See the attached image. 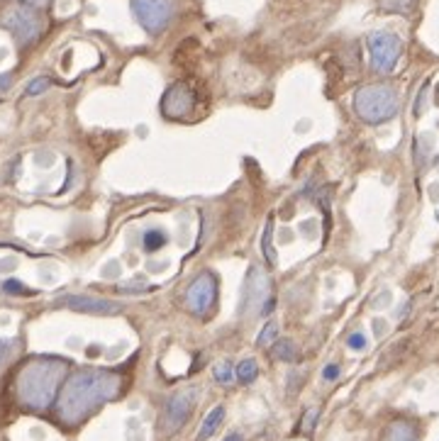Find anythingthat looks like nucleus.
Here are the masks:
<instances>
[{"mask_svg":"<svg viewBox=\"0 0 439 441\" xmlns=\"http://www.w3.org/2000/svg\"><path fill=\"white\" fill-rule=\"evenodd\" d=\"M122 392V376L108 368H81L64 381L56 397V417L61 424L78 426L103 405Z\"/></svg>","mask_w":439,"mask_h":441,"instance_id":"f257e3e1","label":"nucleus"},{"mask_svg":"<svg viewBox=\"0 0 439 441\" xmlns=\"http://www.w3.org/2000/svg\"><path fill=\"white\" fill-rule=\"evenodd\" d=\"M69 361L59 356H32L17 368L13 392L20 407L30 412H44L59 397V390L69 376Z\"/></svg>","mask_w":439,"mask_h":441,"instance_id":"f03ea898","label":"nucleus"},{"mask_svg":"<svg viewBox=\"0 0 439 441\" xmlns=\"http://www.w3.org/2000/svg\"><path fill=\"white\" fill-rule=\"evenodd\" d=\"M400 110V95L388 83H371L354 93V113L366 124H383Z\"/></svg>","mask_w":439,"mask_h":441,"instance_id":"7ed1b4c3","label":"nucleus"},{"mask_svg":"<svg viewBox=\"0 0 439 441\" xmlns=\"http://www.w3.org/2000/svg\"><path fill=\"white\" fill-rule=\"evenodd\" d=\"M0 27H6L20 47H30L32 42L40 40L44 22L37 8H30L25 3H13L0 10Z\"/></svg>","mask_w":439,"mask_h":441,"instance_id":"20e7f679","label":"nucleus"},{"mask_svg":"<svg viewBox=\"0 0 439 441\" xmlns=\"http://www.w3.org/2000/svg\"><path fill=\"white\" fill-rule=\"evenodd\" d=\"M215 300H217V278L210 271L195 276L183 292V308L198 319H205L213 313Z\"/></svg>","mask_w":439,"mask_h":441,"instance_id":"39448f33","label":"nucleus"},{"mask_svg":"<svg viewBox=\"0 0 439 441\" xmlns=\"http://www.w3.org/2000/svg\"><path fill=\"white\" fill-rule=\"evenodd\" d=\"M369 56H371V69L376 74H393L398 66L400 56H403V42L393 32H371L369 35Z\"/></svg>","mask_w":439,"mask_h":441,"instance_id":"423d86ee","label":"nucleus"},{"mask_svg":"<svg viewBox=\"0 0 439 441\" xmlns=\"http://www.w3.org/2000/svg\"><path fill=\"white\" fill-rule=\"evenodd\" d=\"M271 310V295H269V276L261 266H251L249 276L242 288V305L240 315H256L269 313Z\"/></svg>","mask_w":439,"mask_h":441,"instance_id":"0eeeda50","label":"nucleus"},{"mask_svg":"<svg viewBox=\"0 0 439 441\" xmlns=\"http://www.w3.org/2000/svg\"><path fill=\"white\" fill-rule=\"evenodd\" d=\"M132 15L149 35H161L174 17V0H130Z\"/></svg>","mask_w":439,"mask_h":441,"instance_id":"6e6552de","label":"nucleus"},{"mask_svg":"<svg viewBox=\"0 0 439 441\" xmlns=\"http://www.w3.org/2000/svg\"><path fill=\"white\" fill-rule=\"evenodd\" d=\"M200 397V388L198 385H188L183 390L174 392V395L166 400L164 407V431L166 434H174L181 426H185V422L190 419L195 405H198Z\"/></svg>","mask_w":439,"mask_h":441,"instance_id":"1a4fd4ad","label":"nucleus"},{"mask_svg":"<svg viewBox=\"0 0 439 441\" xmlns=\"http://www.w3.org/2000/svg\"><path fill=\"white\" fill-rule=\"evenodd\" d=\"M195 110V93L190 85L174 83L166 88L161 98V113L169 119H188Z\"/></svg>","mask_w":439,"mask_h":441,"instance_id":"9d476101","label":"nucleus"},{"mask_svg":"<svg viewBox=\"0 0 439 441\" xmlns=\"http://www.w3.org/2000/svg\"><path fill=\"white\" fill-rule=\"evenodd\" d=\"M64 305L74 313L83 315H100V317H108V315H120L122 305L115 300L98 298V295H66Z\"/></svg>","mask_w":439,"mask_h":441,"instance_id":"9b49d317","label":"nucleus"},{"mask_svg":"<svg viewBox=\"0 0 439 441\" xmlns=\"http://www.w3.org/2000/svg\"><path fill=\"white\" fill-rule=\"evenodd\" d=\"M383 441H417V426L410 419H395L386 429Z\"/></svg>","mask_w":439,"mask_h":441,"instance_id":"f8f14e48","label":"nucleus"},{"mask_svg":"<svg viewBox=\"0 0 439 441\" xmlns=\"http://www.w3.org/2000/svg\"><path fill=\"white\" fill-rule=\"evenodd\" d=\"M225 422V407L222 405H215L213 410L205 415V419H203V424H200V429H198V441H208L210 436L215 434V431L220 429V424Z\"/></svg>","mask_w":439,"mask_h":441,"instance_id":"ddd939ff","label":"nucleus"},{"mask_svg":"<svg viewBox=\"0 0 439 441\" xmlns=\"http://www.w3.org/2000/svg\"><path fill=\"white\" fill-rule=\"evenodd\" d=\"M271 356L276 361H285V363H293L298 358V347H295L290 339H276L274 347H271Z\"/></svg>","mask_w":439,"mask_h":441,"instance_id":"4468645a","label":"nucleus"},{"mask_svg":"<svg viewBox=\"0 0 439 441\" xmlns=\"http://www.w3.org/2000/svg\"><path fill=\"white\" fill-rule=\"evenodd\" d=\"M169 244V234L164 232V229H147L144 237H142V249L144 251H159L161 247H166Z\"/></svg>","mask_w":439,"mask_h":441,"instance_id":"2eb2a0df","label":"nucleus"},{"mask_svg":"<svg viewBox=\"0 0 439 441\" xmlns=\"http://www.w3.org/2000/svg\"><path fill=\"white\" fill-rule=\"evenodd\" d=\"M235 371H237V381H240L242 385H249V383H254V378L259 376V366H256L254 358L240 361V366H237Z\"/></svg>","mask_w":439,"mask_h":441,"instance_id":"dca6fc26","label":"nucleus"},{"mask_svg":"<svg viewBox=\"0 0 439 441\" xmlns=\"http://www.w3.org/2000/svg\"><path fill=\"white\" fill-rule=\"evenodd\" d=\"M215 381H217L220 385H232V383L237 381L235 366H232L230 361H220L217 366H215Z\"/></svg>","mask_w":439,"mask_h":441,"instance_id":"f3484780","label":"nucleus"},{"mask_svg":"<svg viewBox=\"0 0 439 441\" xmlns=\"http://www.w3.org/2000/svg\"><path fill=\"white\" fill-rule=\"evenodd\" d=\"M417 0H381L379 6L383 13H398V15H408L410 10L415 8Z\"/></svg>","mask_w":439,"mask_h":441,"instance_id":"a211bd4d","label":"nucleus"},{"mask_svg":"<svg viewBox=\"0 0 439 441\" xmlns=\"http://www.w3.org/2000/svg\"><path fill=\"white\" fill-rule=\"evenodd\" d=\"M279 339V322H266V327L261 329V334L256 337V347H269L271 342H276Z\"/></svg>","mask_w":439,"mask_h":441,"instance_id":"6ab92c4d","label":"nucleus"},{"mask_svg":"<svg viewBox=\"0 0 439 441\" xmlns=\"http://www.w3.org/2000/svg\"><path fill=\"white\" fill-rule=\"evenodd\" d=\"M271 234H274V224H271V219H269V224H266V229H264V237H261V247H264L266 261L274 266V263H276V251H274V244H271Z\"/></svg>","mask_w":439,"mask_h":441,"instance_id":"aec40b11","label":"nucleus"},{"mask_svg":"<svg viewBox=\"0 0 439 441\" xmlns=\"http://www.w3.org/2000/svg\"><path fill=\"white\" fill-rule=\"evenodd\" d=\"M49 88H51V78H47V76H40V78L30 81V85H27L25 93L27 95H40V93H44V90H49Z\"/></svg>","mask_w":439,"mask_h":441,"instance_id":"412c9836","label":"nucleus"},{"mask_svg":"<svg viewBox=\"0 0 439 441\" xmlns=\"http://www.w3.org/2000/svg\"><path fill=\"white\" fill-rule=\"evenodd\" d=\"M317 417H320V412L315 410V407H310V410L305 412V419H303V424H300V429H303V431H313V426H315V422H317Z\"/></svg>","mask_w":439,"mask_h":441,"instance_id":"4be33fe9","label":"nucleus"},{"mask_svg":"<svg viewBox=\"0 0 439 441\" xmlns=\"http://www.w3.org/2000/svg\"><path fill=\"white\" fill-rule=\"evenodd\" d=\"M3 290H8V292H27L25 288H22L20 283L15 281V278H10V281L3 283Z\"/></svg>","mask_w":439,"mask_h":441,"instance_id":"5701e85b","label":"nucleus"},{"mask_svg":"<svg viewBox=\"0 0 439 441\" xmlns=\"http://www.w3.org/2000/svg\"><path fill=\"white\" fill-rule=\"evenodd\" d=\"M349 347L351 349H364L366 347L364 334H351V337H349Z\"/></svg>","mask_w":439,"mask_h":441,"instance_id":"b1692460","label":"nucleus"},{"mask_svg":"<svg viewBox=\"0 0 439 441\" xmlns=\"http://www.w3.org/2000/svg\"><path fill=\"white\" fill-rule=\"evenodd\" d=\"M17 3H25V6H30V8H37V10H42V8L49 6L51 0H17Z\"/></svg>","mask_w":439,"mask_h":441,"instance_id":"393cba45","label":"nucleus"},{"mask_svg":"<svg viewBox=\"0 0 439 441\" xmlns=\"http://www.w3.org/2000/svg\"><path fill=\"white\" fill-rule=\"evenodd\" d=\"M337 376H340V366H335V363H332V366L324 368V381H335Z\"/></svg>","mask_w":439,"mask_h":441,"instance_id":"a878e982","label":"nucleus"},{"mask_svg":"<svg viewBox=\"0 0 439 441\" xmlns=\"http://www.w3.org/2000/svg\"><path fill=\"white\" fill-rule=\"evenodd\" d=\"M222 441H245V436H242V434H237V431H230V434H227V436H225V439H222Z\"/></svg>","mask_w":439,"mask_h":441,"instance_id":"bb28decb","label":"nucleus"},{"mask_svg":"<svg viewBox=\"0 0 439 441\" xmlns=\"http://www.w3.org/2000/svg\"><path fill=\"white\" fill-rule=\"evenodd\" d=\"M13 81V76H0V90L8 88V83Z\"/></svg>","mask_w":439,"mask_h":441,"instance_id":"cd10ccee","label":"nucleus"},{"mask_svg":"<svg viewBox=\"0 0 439 441\" xmlns=\"http://www.w3.org/2000/svg\"><path fill=\"white\" fill-rule=\"evenodd\" d=\"M3 351H6V347H3V342H0V358H3Z\"/></svg>","mask_w":439,"mask_h":441,"instance_id":"c85d7f7f","label":"nucleus"}]
</instances>
